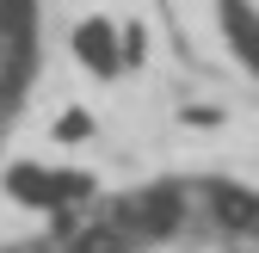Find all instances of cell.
<instances>
[{
	"label": "cell",
	"instance_id": "obj_2",
	"mask_svg": "<svg viewBox=\"0 0 259 253\" xmlns=\"http://www.w3.org/2000/svg\"><path fill=\"white\" fill-rule=\"evenodd\" d=\"M56 253H185L179 241H167V235H93L87 247H56Z\"/></svg>",
	"mask_w": 259,
	"mask_h": 253
},
{
	"label": "cell",
	"instance_id": "obj_1",
	"mask_svg": "<svg viewBox=\"0 0 259 253\" xmlns=\"http://www.w3.org/2000/svg\"><path fill=\"white\" fill-rule=\"evenodd\" d=\"M44 68V0H0V142L25 117Z\"/></svg>",
	"mask_w": 259,
	"mask_h": 253
}]
</instances>
